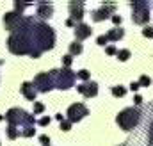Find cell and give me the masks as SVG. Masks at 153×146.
<instances>
[{
	"instance_id": "obj_20",
	"label": "cell",
	"mask_w": 153,
	"mask_h": 146,
	"mask_svg": "<svg viewBox=\"0 0 153 146\" xmlns=\"http://www.w3.org/2000/svg\"><path fill=\"white\" fill-rule=\"evenodd\" d=\"M152 84V78L148 77V75H141V78H139V86H143V87H148Z\"/></svg>"
},
{
	"instance_id": "obj_33",
	"label": "cell",
	"mask_w": 153,
	"mask_h": 146,
	"mask_svg": "<svg viewBox=\"0 0 153 146\" xmlns=\"http://www.w3.org/2000/svg\"><path fill=\"white\" fill-rule=\"evenodd\" d=\"M134 102H135V105H141V104H143V96L135 95V96H134Z\"/></svg>"
},
{
	"instance_id": "obj_15",
	"label": "cell",
	"mask_w": 153,
	"mask_h": 146,
	"mask_svg": "<svg viewBox=\"0 0 153 146\" xmlns=\"http://www.w3.org/2000/svg\"><path fill=\"white\" fill-rule=\"evenodd\" d=\"M78 54H82V43L75 41V43L70 45V55L73 57V55H78Z\"/></svg>"
},
{
	"instance_id": "obj_10",
	"label": "cell",
	"mask_w": 153,
	"mask_h": 146,
	"mask_svg": "<svg viewBox=\"0 0 153 146\" xmlns=\"http://www.w3.org/2000/svg\"><path fill=\"white\" fill-rule=\"evenodd\" d=\"M70 14H71V20L73 22H80L84 18V4L82 2H70Z\"/></svg>"
},
{
	"instance_id": "obj_7",
	"label": "cell",
	"mask_w": 153,
	"mask_h": 146,
	"mask_svg": "<svg viewBox=\"0 0 153 146\" xmlns=\"http://www.w3.org/2000/svg\"><path fill=\"white\" fill-rule=\"evenodd\" d=\"M22 14L20 13H16V11H11V13H5L4 14V25H5V29L7 31H16L18 29V25L22 23Z\"/></svg>"
},
{
	"instance_id": "obj_28",
	"label": "cell",
	"mask_w": 153,
	"mask_h": 146,
	"mask_svg": "<svg viewBox=\"0 0 153 146\" xmlns=\"http://www.w3.org/2000/svg\"><path fill=\"white\" fill-rule=\"evenodd\" d=\"M105 52H107L109 55H114V54H117V50H116V46H114V45H109V46L105 48Z\"/></svg>"
},
{
	"instance_id": "obj_29",
	"label": "cell",
	"mask_w": 153,
	"mask_h": 146,
	"mask_svg": "<svg viewBox=\"0 0 153 146\" xmlns=\"http://www.w3.org/2000/svg\"><path fill=\"white\" fill-rule=\"evenodd\" d=\"M39 125H41V127H46V125H50V118H48V116H43V118L39 119Z\"/></svg>"
},
{
	"instance_id": "obj_6",
	"label": "cell",
	"mask_w": 153,
	"mask_h": 146,
	"mask_svg": "<svg viewBox=\"0 0 153 146\" xmlns=\"http://www.w3.org/2000/svg\"><path fill=\"white\" fill-rule=\"evenodd\" d=\"M87 114H89V109H87L84 104H73V105H70V109H68V121H71V123L80 121V119L85 118Z\"/></svg>"
},
{
	"instance_id": "obj_9",
	"label": "cell",
	"mask_w": 153,
	"mask_h": 146,
	"mask_svg": "<svg viewBox=\"0 0 153 146\" xmlns=\"http://www.w3.org/2000/svg\"><path fill=\"white\" fill-rule=\"evenodd\" d=\"M78 93H82L85 98H91V96H96L98 95V84L96 82H85V84H80L76 87Z\"/></svg>"
},
{
	"instance_id": "obj_21",
	"label": "cell",
	"mask_w": 153,
	"mask_h": 146,
	"mask_svg": "<svg viewBox=\"0 0 153 146\" xmlns=\"http://www.w3.org/2000/svg\"><path fill=\"white\" fill-rule=\"evenodd\" d=\"M70 128H71V121H68V119H62V121H61V130L68 132Z\"/></svg>"
},
{
	"instance_id": "obj_22",
	"label": "cell",
	"mask_w": 153,
	"mask_h": 146,
	"mask_svg": "<svg viewBox=\"0 0 153 146\" xmlns=\"http://www.w3.org/2000/svg\"><path fill=\"white\" fill-rule=\"evenodd\" d=\"M89 75H91V73L87 72V70H80V72H76V77H78V78H82V80H87V78H89Z\"/></svg>"
},
{
	"instance_id": "obj_14",
	"label": "cell",
	"mask_w": 153,
	"mask_h": 146,
	"mask_svg": "<svg viewBox=\"0 0 153 146\" xmlns=\"http://www.w3.org/2000/svg\"><path fill=\"white\" fill-rule=\"evenodd\" d=\"M105 36H107L109 41H119L121 37L125 36V31H123V29H119V27H116V29H112V31H109Z\"/></svg>"
},
{
	"instance_id": "obj_23",
	"label": "cell",
	"mask_w": 153,
	"mask_h": 146,
	"mask_svg": "<svg viewBox=\"0 0 153 146\" xmlns=\"http://www.w3.org/2000/svg\"><path fill=\"white\" fill-rule=\"evenodd\" d=\"M43 110H45V105L39 102H34V114H41Z\"/></svg>"
},
{
	"instance_id": "obj_17",
	"label": "cell",
	"mask_w": 153,
	"mask_h": 146,
	"mask_svg": "<svg viewBox=\"0 0 153 146\" xmlns=\"http://www.w3.org/2000/svg\"><path fill=\"white\" fill-rule=\"evenodd\" d=\"M18 136H20V130H18L16 127H9V128H7V137H9V139H16Z\"/></svg>"
},
{
	"instance_id": "obj_1",
	"label": "cell",
	"mask_w": 153,
	"mask_h": 146,
	"mask_svg": "<svg viewBox=\"0 0 153 146\" xmlns=\"http://www.w3.org/2000/svg\"><path fill=\"white\" fill-rule=\"evenodd\" d=\"M139 119H141V110L137 109V107H128V109L121 110L117 114V118H116L117 125L123 130H126V132L132 130V128H135L139 125Z\"/></svg>"
},
{
	"instance_id": "obj_2",
	"label": "cell",
	"mask_w": 153,
	"mask_h": 146,
	"mask_svg": "<svg viewBox=\"0 0 153 146\" xmlns=\"http://www.w3.org/2000/svg\"><path fill=\"white\" fill-rule=\"evenodd\" d=\"M76 78V73H73L70 68H62V70H53V87L59 89H68L73 86Z\"/></svg>"
},
{
	"instance_id": "obj_26",
	"label": "cell",
	"mask_w": 153,
	"mask_h": 146,
	"mask_svg": "<svg viewBox=\"0 0 153 146\" xmlns=\"http://www.w3.org/2000/svg\"><path fill=\"white\" fill-rule=\"evenodd\" d=\"M143 36L153 37V27H146V29H143Z\"/></svg>"
},
{
	"instance_id": "obj_24",
	"label": "cell",
	"mask_w": 153,
	"mask_h": 146,
	"mask_svg": "<svg viewBox=\"0 0 153 146\" xmlns=\"http://www.w3.org/2000/svg\"><path fill=\"white\" fill-rule=\"evenodd\" d=\"M25 7H29V4H20V2H14V9H16V13L20 11V14H22V11H23Z\"/></svg>"
},
{
	"instance_id": "obj_5",
	"label": "cell",
	"mask_w": 153,
	"mask_h": 146,
	"mask_svg": "<svg viewBox=\"0 0 153 146\" xmlns=\"http://www.w3.org/2000/svg\"><path fill=\"white\" fill-rule=\"evenodd\" d=\"M34 87H36V91L48 93V91L53 87V70L36 75V78H34Z\"/></svg>"
},
{
	"instance_id": "obj_11",
	"label": "cell",
	"mask_w": 153,
	"mask_h": 146,
	"mask_svg": "<svg viewBox=\"0 0 153 146\" xmlns=\"http://www.w3.org/2000/svg\"><path fill=\"white\" fill-rule=\"evenodd\" d=\"M93 34V29L89 27V25H85V23H76L75 27V37L78 41H82V39H85V37H89Z\"/></svg>"
},
{
	"instance_id": "obj_31",
	"label": "cell",
	"mask_w": 153,
	"mask_h": 146,
	"mask_svg": "<svg viewBox=\"0 0 153 146\" xmlns=\"http://www.w3.org/2000/svg\"><path fill=\"white\" fill-rule=\"evenodd\" d=\"M148 141H150V146H153V123H152L150 132H148Z\"/></svg>"
},
{
	"instance_id": "obj_18",
	"label": "cell",
	"mask_w": 153,
	"mask_h": 146,
	"mask_svg": "<svg viewBox=\"0 0 153 146\" xmlns=\"http://www.w3.org/2000/svg\"><path fill=\"white\" fill-rule=\"evenodd\" d=\"M125 93H126V89L123 86H114L112 87V95L114 96H125Z\"/></svg>"
},
{
	"instance_id": "obj_35",
	"label": "cell",
	"mask_w": 153,
	"mask_h": 146,
	"mask_svg": "<svg viewBox=\"0 0 153 146\" xmlns=\"http://www.w3.org/2000/svg\"><path fill=\"white\" fill-rule=\"evenodd\" d=\"M66 25H68V27H76V23L71 20V18H68V20H66Z\"/></svg>"
},
{
	"instance_id": "obj_16",
	"label": "cell",
	"mask_w": 153,
	"mask_h": 146,
	"mask_svg": "<svg viewBox=\"0 0 153 146\" xmlns=\"http://www.w3.org/2000/svg\"><path fill=\"white\" fill-rule=\"evenodd\" d=\"M36 134V128L34 127H23V130L20 132V136H23V137H32Z\"/></svg>"
},
{
	"instance_id": "obj_12",
	"label": "cell",
	"mask_w": 153,
	"mask_h": 146,
	"mask_svg": "<svg viewBox=\"0 0 153 146\" xmlns=\"http://www.w3.org/2000/svg\"><path fill=\"white\" fill-rule=\"evenodd\" d=\"M22 95H25V98L27 100H36V95H38V91H36V87H34V84H30V82H23L22 84Z\"/></svg>"
},
{
	"instance_id": "obj_8",
	"label": "cell",
	"mask_w": 153,
	"mask_h": 146,
	"mask_svg": "<svg viewBox=\"0 0 153 146\" xmlns=\"http://www.w3.org/2000/svg\"><path fill=\"white\" fill-rule=\"evenodd\" d=\"M114 11H116L114 4H103L100 9L93 11V20H94V22H103V20H107Z\"/></svg>"
},
{
	"instance_id": "obj_25",
	"label": "cell",
	"mask_w": 153,
	"mask_h": 146,
	"mask_svg": "<svg viewBox=\"0 0 153 146\" xmlns=\"http://www.w3.org/2000/svg\"><path fill=\"white\" fill-rule=\"evenodd\" d=\"M71 63H73V57H71V55H64V57H62V64H64V68H68Z\"/></svg>"
},
{
	"instance_id": "obj_34",
	"label": "cell",
	"mask_w": 153,
	"mask_h": 146,
	"mask_svg": "<svg viewBox=\"0 0 153 146\" xmlns=\"http://www.w3.org/2000/svg\"><path fill=\"white\" fill-rule=\"evenodd\" d=\"M139 87H141V86H139V82H132V84H130V89H132V91H137Z\"/></svg>"
},
{
	"instance_id": "obj_30",
	"label": "cell",
	"mask_w": 153,
	"mask_h": 146,
	"mask_svg": "<svg viewBox=\"0 0 153 146\" xmlns=\"http://www.w3.org/2000/svg\"><path fill=\"white\" fill-rule=\"evenodd\" d=\"M39 141L43 143V146H48V145H50V137H48V136H41V137H39Z\"/></svg>"
},
{
	"instance_id": "obj_13",
	"label": "cell",
	"mask_w": 153,
	"mask_h": 146,
	"mask_svg": "<svg viewBox=\"0 0 153 146\" xmlns=\"http://www.w3.org/2000/svg\"><path fill=\"white\" fill-rule=\"evenodd\" d=\"M53 13V5L50 2H39L38 4V14L45 20V18H50Z\"/></svg>"
},
{
	"instance_id": "obj_19",
	"label": "cell",
	"mask_w": 153,
	"mask_h": 146,
	"mask_svg": "<svg viewBox=\"0 0 153 146\" xmlns=\"http://www.w3.org/2000/svg\"><path fill=\"white\" fill-rule=\"evenodd\" d=\"M116 55H117V59H119V61H126V59L130 57V50H126V48H125V50H119Z\"/></svg>"
},
{
	"instance_id": "obj_4",
	"label": "cell",
	"mask_w": 153,
	"mask_h": 146,
	"mask_svg": "<svg viewBox=\"0 0 153 146\" xmlns=\"http://www.w3.org/2000/svg\"><path fill=\"white\" fill-rule=\"evenodd\" d=\"M130 5H132V11H134V14H132L134 23L143 25L150 20V4L148 2H132Z\"/></svg>"
},
{
	"instance_id": "obj_32",
	"label": "cell",
	"mask_w": 153,
	"mask_h": 146,
	"mask_svg": "<svg viewBox=\"0 0 153 146\" xmlns=\"http://www.w3.org/2000/svg\"><path fill=\"white\" fill-rule=\"evenodd\" d=\"M112 22H114L116 25H121V22H123V20H121V16H119V14H114V16H112Z\"/></svg>"
},
{
	"instance_id": "obj_27",
	"label": "cell",
	"mask_w": 153,
	"mask_h": 146,
	"mask_svg": "<svg viewBox=\"0 0 153 146\" xmlns=\"http://www.w3.org/2000/svg\"><path fill=\"white\" fill-rule=\"evenodd\" d=\"M96 43H98V45H102V46H105V45L109 43V39H107V36H100L98 39H96Z\"/></svg>"
},
{
	"instance_id": "obj_3",
	"label": "cell",
	"mask_w": 153,
	"mask_h": 146,
	"mask_svg": "<svg viewBox=\"0 0 153 146\" xmlns=\"http://www.w3.org/2000/svg\"><path fill=\"white\" fill-rule=\"evenodd\" d=\"M5 119L9 121V127H16L20 123H25V127H32L34 125V116L27 114L23 109H11L5 114Z\"/></svg>"
}]
</instances>
